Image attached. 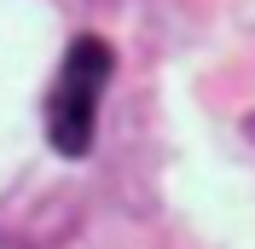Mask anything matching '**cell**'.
I'll return each instance as SVG.
<instances>
[{"instance_id":"cell-1","label":"cell","mask_w":255,"mask_h":249,"mask_svg":"<svg viewBox=\"0 0 255 249\" xmlns=\"http://www.w3.org/2000/svg\"><path fill=\"white\" fill-rule=\"evenodd\" d=\"M111 70H116V58H111V47L99 35H76L70 41V52L58 64V81L47 93V139H52V151L87 156L93 122H99V99L111 87Z\"/></svg>"}]
</instances>
